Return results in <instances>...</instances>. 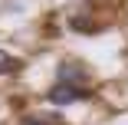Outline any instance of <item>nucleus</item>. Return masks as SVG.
I'll use <instances>...</instances> for the list:
<instances>
[{"mask_svg":"<svg viewBox=\"0 0 128 125\" xmlns=\"http://www.w3.org/2000/svg\"><path fill=\"white\" fill-rule=\"evenodd\" d=\"M16 69H20V59L10 56L7 49H0V72H16Z\"/></svg>","mask_w":128,"mask_h":125,"instance_id":"20e7f679","label":"nucleus"},{"mask_svg":"<svg viewBox=\"0 0 128 125\" xmlns=\"http://www.w3.org/2000/svg\"><path fill=\"white\" fill-rule=\"evenodd\" d=\"M86 95H89V92H86L82 86H72V82L56 79L53 89H49V102H53V105H69V102H76V99H86Z\"/></svg>","mask_w":128,"mask_h":125,"instance_id":"f257e3e1","label":"nucleus"},{"mask_svg":"<svg viewBox=\"0 0 128 125\" xmlns=\"http://www.w3.org/2000/svg\"><path fill=\"white\" fill-rule=\"evenodd\" d=\"M23 125H56V118H49V115H30V118H23Z\"/></svg>","mask_w":128,"mask_h":125,"instance_id":"39448f33","label":"nucleus"},{"mask_svg":"<svg viewBox=\"0 0 128 125\" xmlns=\"http://www.w3.org/2000/svg\"><path fill=\"white\" fill-rule=\"evenodd\" d=\"M69 27H72L76 33H98V23H92V20H86V17H72Z\"/></svg>","mask_w":128,"mask_h":125,"instance_id":"7ed1b4c3","label":"nucleus"},{"mask_svg":"<svg viewBox=\"0 0 128 125\" xmlns=\"http://www.w3.org/2000/svg\"><path fill=\"white\" fill-rule=\"evenodd\" d=\"M56 79L72 82V86H86V82H89V72H86V66L66 59V63H59V69H56Z\"/></svg>","mask_w":128,"mask_h":125,"instance_id":"f03ea898","label":"nucleus"}]
</instances>
